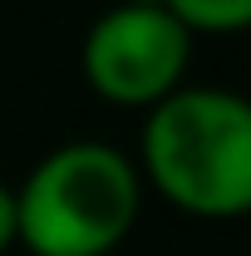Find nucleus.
I'll list each match as a JSON object with an SVG mask.
<instances>
[{
    "label": "nucleus",
    "mask_w": 251,
    "mask_h": 256,
    "mask_svg": "<svg viewBox=\"0 0 251 256\" xmlns=\"http://www.w3.org/2000/svg\"><path fill=\"white\" fill-rule=\"evenodd\" d=\"M138 172L188 217H242L251 207V104L226 84H182L143 124Z\"/></svg>",
    "instance_id": "1"
},
{
    "label": "nucleus",
    "mask_w": 251,
    "mask_h": 256,
    "mask_svg": "<svg viewBox=\"0 0 251 256\" xmlns=\"http://www.w3.org/2000/svg\"><path fill=\"white\" fill-rule=\"evenodd\" d=\"M143 212V172L124 148L74 138L15 188V246L30 256H108Z\"/></svg>",
    "instance_id": "2"
},
{
    "label": "nucleus",
    "mask_w": 251,
    "mask_h": 256,
    "mask_svg": "<svg viewBox=\"0 0 251 256\" xmlns=\"http://www.w3.org/2000/svg\"><path fill=\"white\" fill-rule=\"evenodd\" d=\"M192 60V30L178 25L158 0H118L84 34V79L98 98L124 108H153L182 89Z\"/></svg>",
    "instance_id": "3"
},
{
    "label": "nucleus",
    "mask_w": 251,
    "mask_h": 256,
    "mask_svg": "<svg viewBox=\"0 0 251 256\" xmlns=\"http://www.w3.org/2000/svg\"><path fill=\"white\" fill-rule=\"evenodd\" d=\"M178 25H188L192 34H232L251 25V0H158Z\"/></svg>",
    "instance_id": "4"
},
{
    "label": "nucleus",
    "mask_w": 251,
    "mask_h": 256,
    "mask_svg": "<svg viewBox=\"0 0 251 256\" xmlns=\"http://www.w3.org/2000/svg\"><path fill=\"white\" fill-rule=\"evenodd\" d=\"M15 246V188L0 182V256Z\"/></svg>",
    "instance_id": "5"
}]
</instances>
